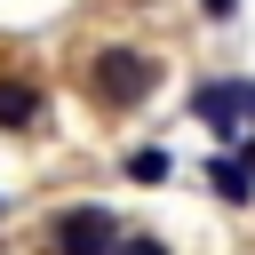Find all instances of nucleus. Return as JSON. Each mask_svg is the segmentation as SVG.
<instances>
[{"label": "nucleus", "mask_w": 255, "mask_h": 255, "mask_svg": "<svg viewBox=\"0 0 255 255\" xmlns=\"http://www.w3.org/2000/svg\"><path fill=\"white\" fill-rule=\"evenodd\" d=\"M80 88H88L96 112H135L159 88V56H143V48H96L80 64Z\"/></svg>", "instance_id": "f257e3e1"}, {"label": "nucleus", "mask_w": 255, "mask_h": 255, "mask_svg": "<svg viewBox=\"0 0 255 255\" xmlns=\"http://www.w3.org/2000/svg\"><path fill=\"white\" fill-rule=\"evenodd\" d=\"M112 247H120V223L104 207H64L48 215V239H40V255H112Z\"/></svg>", "instance_id": "f03ea898"}, {"label": "nucleus", "mask_w": 255, "mask_h": 255, "mask_svg": "<svg viewBox=\"0 0 255 255\" xmlns=\"http://www.w3.org/2000/svg\"><path fill=\"white\" fill-rule=\"evenodd\" d=\"M48 120V96H40V80H16V72H0V128L8 135H24V128H40Z\"/></svg>", "instance_id": "7ed1b4c3"}, {"label": "nucleus", "mask_w": 255, "mask_h": 255, "mask_svg": "<svg viewBox=\"0 0 255 255\" xmlns=\"http://www.w3.org/2000/svg\"><path fill=\"white\" fill-rule=\"evenodd\" d=\"M199 112L215 120V135H239V120H255V88H199Z\"/></svg>", "instance_id": "20e7f679"}, {"label": "nucleus", "mask_w": 255, "mask_h": 255, "mask_svg": "<svg viewBox=\"0 0 255 255\" xmlns=\"http://www.w3.org/2000/svg\"><path fill=\"white\" fill-rule=\"evenodd\" d=\"M207 183H215L223 199H255V191H247V167H239V159H215V167H207Z\"/></svg>", "instance_id": "39448f33"}, {"label": "nucleus", "mask_w": 255, "mask_h": 255, "mask_svg": "<svg viewBox=\"0 0 255 255\" xmlns=\"http://www.w3.org/2000/svg\"><path fill=\"white\" fill-rule=\"evenodd\" d=\"M128 175H135V183H159V175H167V151H159V143L128 151Z\"/></svg>", "instance_id": "423d86ee"}, {"label": "nucleus", "mask_w": 255, "mask_h": 255, "mask_svg": "<svg viewBox=\"0 0 255 255\" xmlns=\"http://www.w3.org/2000/svg\"><path fill=\"white\" fill-rule=\"evenodd\" d=\"M112 255H167V239H120Z\"/></svg>", "instance_id": "0eeeda50"}, {"label": "nucleus", "mask_w": 255, "mask_h": 255, "mask_svg": "<svg viewBox=\"0 0 255 255\" xmlns=\"http://www.w3.org/2000/svg\"><path fill=\"white\" fill-rule=\"evenodd\" d=\"M199 8H207V16H215V24H223V16H231V8H239V0H199Z\"/></svg>", "instance_id": "6e6552de"}]
</instances>
